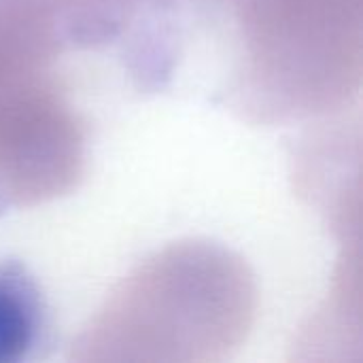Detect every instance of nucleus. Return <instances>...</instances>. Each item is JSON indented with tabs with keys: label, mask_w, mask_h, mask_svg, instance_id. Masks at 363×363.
<instances>
[{
	"label": "nucleus",
	"mask_w": 363,
	"mask_h": 363,
	"mask_svg": "<svg viewBox=\"0 0 363 363\" xmlns=\"http://www.w3.org/2000/svg\"><path fill=\"white\" fill-rule=\"evenodd\" d=\"M45 325L36 283L17 264L0 266V363L28 359L40 347Z\"/></svg>",
	"instance_id": "obj_1"
}]
</instances>
